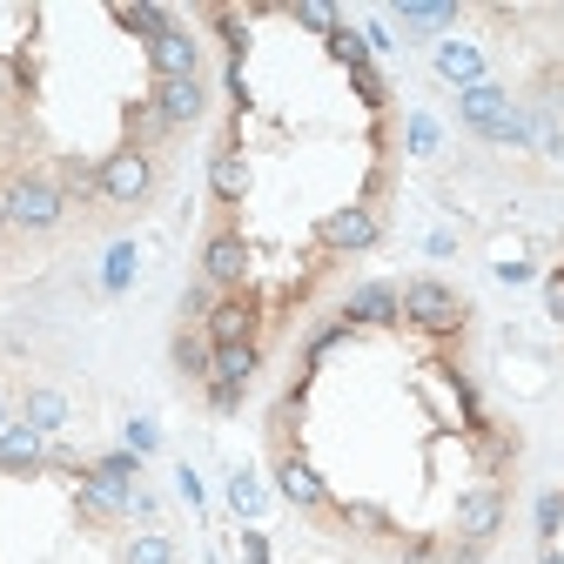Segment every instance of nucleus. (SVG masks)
Instances as JSON below:
<instances>
[{"label": "nucleus", "instance_id": "9", "mask_svg": "<svg viewBox=\"0 0 564 564\" xmlns=\"http://www.w3.org/2000/svg\"><path fill=\"white\" fill-rule=\"evenodd\" d=\"M149 67H155V82H188V75H202V41L188 28H169L149 41Z\"/></svg>", "mask_w": 564, "mask_h": 564}, {"label": "nucleus", "instance_id": "12", "mask_svg": "<svg viewBox=\"0 0 564 564\" xmlns=\"http://www.w3.org/2000/svg\"><path fill=\"white\" fill-rule=\"evenodd\" d=\"M121 128H128V149L155 155V162H169V149H175V128L162 121V108H155V101H128Z\"/></svg>", "mask_w": 564, "mask_h": 564}, {"label": "nucleus", "instance_id": "14", "mask_svg": "<svg viewBox=\"0 0 564 564\" xmlns=\"http://www.w3.org/2000/svg\"><path fill=\"white\" fill-rule=\"evenodd\" d=\"M175 370H182V377H195V383L216 377V343H208V329H202V323H182V329H175Z\"/></svg>", "mask_w": 564, "mask_h": 564}, {"label": "nucleus", "instance_id": "29", "mask_svg": "<svg viewBox=\"0 0 564 564\" xmlns=\"http://www.w3.org/2000/svg\"><path fill=\"white\" fill-rule=\"evenodd\" d=\"M95 470H108V477H134V451H108Z\"/></svg>", "mask_w": 564, "mask_h": 564}, {"label": "nucleus", "instance_id": "7", "mask_svg": "<svg viewBox=\"0 0 564 564\" xmlns=\"http://www.w3.org/2000/svg\"><path fill=\"white\" fill-rule=\"evenodd\" d=\"M377 236H383V223H377V208H370V202L336 208V216H323V223H316V242H323V249H336V256L377 249Z\"/></svg>", "mask_w": 564, "mask_h": 564}, {"label": "nucleus", "instance_id": "6", "mask_svg": "<svg viewBox=\"0 0 564 564\" xmlns=\"http://www.w3.org/2000/svg\"><path fill=\"white\" fill-rule=\"evenodd\" d=\"M202 282H216V290H249V236L242 229H216L202 242Z\"/></svg>", "mask_w": 564, "mask_h": 564}, {"label": "nucleus", "instance_id": "21", "mask_svg": "<svg viewBox=\"0 0 564 564\" xmlns=\"http://www.w3.org/2000/svg\"><path fill=\"white\" fill-rule=\"evenodd\" d=\"M121 564H175V538L169 531H141L121 544Z\"/></svg>", "mask_w": 564, "mask_h": 564}, {"label": "nucleus", "instance_id": "23", "mask_svg": "<svg viewBox=\"0 0 564 564\" xmlns=\"http://www.w3.org/2000/svg\"><path fill=\"white\" fill-rule=\"evenodd\" d=\"M21 423H34V431L47 437V431H61V423H67V403L54 397V390H28V416Z\"/></svg>", "mask_w": 564, "mask_h": 564}, {"label": "nucleus", "instance_id": "19", "mask_svg": "<svg viewBox=\"0 0 564 564\" xmlns=\"http://www.w3.org/2000/svg\"><path fill=\"white\" fill-rule=\"evenodd\" d=\"M349 323H397L403 310H397V290H390V282H370V290H357V296H349V310H343Z\"/></svg>", "mask_w": 564, "mask_h": 564}, {"label": "nucleus", "instance_id": "27", "mask_svg": "<svg viewBox=\"0 0 564 564\" xmlns=\"http://www.w3.org/2000/svg\"><path fill=\"white\" fill-rule=\"evenodd\" d=\"M296 21H310V28H336V8H329V0H303Z\"/></svg>", "mask_w": 564, "mask_h": 564}, {"label": "nucleus", "instance_id": "15", "mask_svg": "<svg viewBox=\"0 0 564 564\" xmlns=\"http://www.w3.org/2000/svg\"><path fill=\"white\" fill-rule=\"evenodd\" d=\"M275 484H282V498H290V505H303V511H323V505H329L323 477H316L303 457H282V464H275Z\"/></svg>", "mask_w": 564, "mask_h": 564}, {"label": "nucleus", "instance_id": "1", "mask_svg": "<svg viewBox=\"0 0 564 564\" xmlns=\"http://www.w3.org/2000/svg\"><path fill=\"white\" fill-rule=\"evenodd\" d=\"M0 208H8V229L14 236H54L67 223V188L54 175V162H14L0 175Z\"/></svg>", "mask_w": 564, "mask_h": 564}, {"label": "nucleus", "instance_id": "5", "mask_svg": "<svg viewBox=\"0 0 564 564\" xmlns=\"http://www.w3.org/2000/svg\"><path fill=\"white\" fill-rule=\"evenodd\" d=\"M128 505H134V484L128 477H108V470H88L82 477V490H75V511H82V524H121L128 518Z\"/></svg>", "mask_w": 564, "mask_h": 564}, {"label": "nucleus", "instance_id": "18", "mask_svg": "<svg viewBox=\"0 0 564 564\" xmlns=\"http://www.w3.org/2000/svg\"><path fill=\"white\" fill-rule=\"evenodd\" d=\"M397 21H403V28H416V34H437V28L464 21V8H457V0H403Z\"/></svg>", "mask_w": 564, "mask_h": 564}, {"label": "nucleus", "instance_id": "17", "mask_svg": "<svg viewBox=\"0 0 564 564\" xmlns=\"http://www.w3.org/2000/svg\"><path fill=\"white\" fill-rule=\"evenodd\" d=\"M437 75H444V82H457V95H464V88H477V82H484V54H477V47H464V41H444V47H437Z\"/></svg>", "mask_w": 564, "mask_h": 564}, {"label": "nucleus", "instance_id": "31", "mask_svg": "<svg viewBox=\"0 0 564 564\" xmlns=\"http://www.w3.org/2000/svg\"><path fill=\"white\" fill-rule=\"evenodd\" d=\"M0 236H8V208H0Z\"/></svg>", "mask_w": 564, "mask_h": 564}, {"label": "nucleus", "instance_id": "24", "mask_svg": "<svg viewBox=\"0 0 564 564\" xmlns=\"http://www.w3.org/2000/svg\"><path fill=\"white\" fill-rule=\"evenodd\" d=\"M229 498H236L242 518H256V511H262V484H256L249 470H236V477H229Z\"/></svg>", "mask_w": 564, "mask_h": 564}, {"label": "nucleus", "instance_id": "3", "mask_svg": "<svg viewBox=\"0 0 564 564\" xmlns=\"http://www.w3.org/2000/svg\"><path fill=\"white\" fill-rule=\"evenodd\" d=\"M457 115L484 134V141H511V149H524V141H538V128H531V115L498 88V82H477V88H464L457 95Z\"/></svg>", "mask_w": 564, "mask_h": 564}, {"label": "nucleus", "instance_id": "25", "mask_svg": "<svg viewBox=\"0 0 564 564\" xmlns=\"http://www.w3.org/2000/svg\"><path fill=\"white\" fill-rule=\"evenodd\" d=\"M208 310H216V282H195L182 296V323H208Z\"/></svg>", "mask_w": 564, "mask_h": 564}, {"label": "nucleus", "instance_id": "13", "mask_svg": "<svg viewBox=\"0 0 564 564\" xmlns=\"http://www.w3.org/2000/svg\"><path fill=\"white\" fill-rule=\"evenodd\" d=\"M0 470H8V477L47 470V437L34 431V423H8V431H0Z\"/></svg>", "mask_w": 564, "mask_h": 564}, {"label": "nucleus", "instance_id": "22", "mask_svg": "<svg viewBox=\"0 0 564 564\" xmlns=\"http://www.w3.org/2000/svg\"><path fill=\"white\" fill-rule=\"evenodd\" d=\"M115 21H121L128 34H141V41H155V34H169V28H175V21H169V8H134V0H121Z\"/></svg>", "mask_w": 564, "mask_h": 564}, {"label": "nucleus", "instance_id": "10", "mask_svg": "<svg viewBox=\"0 0 564 564\" xmlns=\"http://www.w3.org/2000/svg\"><path fill=\"white\" fill-rule=\"evenodd\" d=\"M149 101H155V108H162V121L182 134V128H195V121L208 115V82H202V75H188V82H155V88H149Z\"/></svg>", "mask_w": 564, "mask_h": 564}, {"label": "nucleus", "instance_id": "11", "mask_svg": "<svg viewBox=\"0 0 564 564\" xmlns=\"http://www.w3.org/2000/svg\"><path fill=\"white\" fill-rule=\"evenodd\" d=\"M498 524H505V484H477L464 498V511H457V538L464 544H490Z\"/></svg>", "mask_w": 564, "mask_h": 564}, {"label": "nucleus", "instance_id": "16", "mask_svg": "<svg viewBox=\"0 0 564 564\" xmlns=\"http://www.w3.org/2000/svg\"><path fill=\"white\" fill-rule=\"evenodd\" d=\"M256 370H262V343H223V349H216V377H208V383H236V390H249Z\"/></svg>", "mask_w": 564, "mask_h": 564}, {"label": "nucleus", "instance_id": "26", "mask_svg": "<svg viewBox=\"0 0 564 564\" xmlns=\"http://www.w3.org/2000/svg\"><path fill=\"white\" fill-rule=\"evenodd\" d=\"M202 390H208V410H223V416L242 410V390H236V383H202Z\"/></svg>", "mask_w": 564, "mask_h": 564}, {"label": "nucleus", "instance_id": "28", "mask_svg": "<svg viewBox=\"0 0 564 564\" xmlns=\"http://www.w3.org/2000/svg\"><path fill=\"white\" fill-rule=\"evenodd\" d=\"M410 149H416V155H431V149H437V128H431V121H423V115L410 121Z\"/></svg>", "mask_w": 564, "mask_h": 564}, {"label": "nucleus", "instance_id": "30", "mask_svg": "<svg viewBox=\"0 0 564 564\" xmlns=\"http://www.w3.org/2000/svg\"><path fill=\"white\" fill-rule=\"evenodd\" d=\"M0 431H8V397H0Z\"/></svg>", "mask_w": 564, "mask_h": 564}, {"label": "nucleus", "instance_id": "4", "mask_svg": "<svg viewBox=\"0 0 564 564\" xmlns=\"http://www.w3.org/2000/svg\"><path fill=\"white\" fill-rule=\"evenodd\" d=\"M397 310H403L410 329H431V336H457V329L470 323V303L451 290V282H437V275L403 282V290H397Z\"/></svg>", "mask_w": 564, "mask_h": 564}, {"label": "nucleus", "instance_id": "8", "mask_svg": "<svg viewBox=\"0 0 564 564\" xmlns=\"http://www.w3.org/2000/svg\"><path fill=\"white\" fill-rule=\"evenodd\" d=\"M208 343H256V329H262V296H249V290H236V296H216V310H208Z\"/></svg>", "mask_w": 564, "mask_h": 564}, {"label": "nucleus", "instance_id": "2", "mask_svg": "<svg viewBox=\"0 0 564 564\" xmlns=\"http://www.w3.org/2000/svg\"><path fill=\"white\" fill-rule=\"evenodd\" d=\"M162 182H169V162H155V155H141V149H128V141H121L115 155L95 162L101 223H128V216H141V208H155Z\"/></svg>", "mask_w": 564, "mask_h": 564}, {"label": "nucleus", "instance_id": "20", "mask_svg": "<svg viewBox=\"0 0 564 564\" xmlns=\"http://www.w3.org/2000/svg\"><path fill=\"white\" fill-rule=\"evenodd\" d=\"M208 188H216V202H242L249 195V162L242 155H216L208 162Z\"/></svg>", "mask_w": 564, "mask_h": 564}]
</instances>
